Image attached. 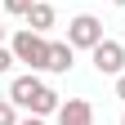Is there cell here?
I'll return each instance as SVG.
<instances>
[{"label": "cell", "mask_w": 125, "mask_h": 125, "mask_svg": "<svg viewBox=\"0 0 125 125\" xmlns=\"http://www.w3.org/2000/svg\"><path fill=\"white\" fill-rule=\"evenodd\" d=\"M9 98L18 103L27 116H58V107H62V103H58V94L45 85L36 72H27V76H13V81H9Z\"/></svg>", "instance_id": "obj_1"}, {"label": "cell", "mask_w": 125, "mask_h": 125, "mask_svg": "<svg viewBox=\"0 0 125 125\" xmlns=\"http://www.w3.org/2000/svg\"><path fill=\"white\" fill-rule=\"evenodd\" d=\"M9 49H13V58H18V62H27L31 72H45V67H49V36H40V31H31V27L13 31Z\"/></svg>", "instance_id": "obj_2"}, {"label": "cell", "mask_w": 125, "mask_h": 125, "mask_svg": "<svg viewBox=\"0 0 125 125\" xmlns=\"http://www.w3.org/2000/svg\"><path fill=\"white\" fill-rule=\"evenodd\" d=\"M103 22L94 18V13H76V18L67 22V45L72 49H94V45H103Z\"/></svg>", "instance_id": "obj_3"}, {"label": "cell", "mask_w": 125, "mask_h": 125, "mask_svg": "<svg viewBox=\"0 0 125 125\" xmlns=\"http://www.w3.org/2000/svg\"><path fill=\"white\" fill-rule=\"evenodd\" d=\"M89 58H94V72H98V76H121L125 72V45L112 40V36H107L103 45H94Z\"/></svg>", "instance_id": "obj_4"}, {"label": "cell", "mask_w": 125, "mask_h": 125, "mask_svg": "<svg viewBox=\"0 0 125 125\" xmlns=\"http://www.w3.org/2000/svg\"><path fill=\"white\" fill-rule=\"evenodd\" d=\"M58 125H94V103L89 98H67L58 107Z\"/></svg>", "instance_id": "obj_5"}, {"label": "cell", "mask_w": 125, "mask_h": 125, "mask_svg": "<svg viewBox=\"0 0 125 125\" xmlns=\"http://www.w3.org/2000/svg\"><path fill=\"white\" fill-rule=\"evenodd\" d=\"M72 62H76V49L67 40H49V67L45 72H54V76H62V72H72Z\"/></svg>", "instance_id": "obj_6"}, {"label": "cell", "mask_w": 125, "mask_h": 125, "mask_svg": "<svg viewBox=\"0 0 125 125\" xmlns=\"http://www.w3.org/2000/svg\"><path fill=\"white\" fill-rule=\"evenodd\" d=\"M54 22H58V13H54V5H49V0H36V5L27 9V27H31V31H40V36H45Z\"/></svg>", "instance_id": "obj_7"}, {"label": "cell", "mask_w": 125, "mask_h": 125, "mask_svg": "<svg viewBox=\"0 0 125 125\" xmlns=\"http://www.w3.org/2000/svg\"><path fill=\"white\" fill-rule=\"evenodd\" d=\"M18 112H22V107L13 103V98H0V125H18V121H22Z\"/></svg>", "instance_id": "obj_8"}, {"label": "cell", "mask_w": 125, "mask_h": 125, "mask_svg": "<svg viewBox=\"0 0 125 125\" xmlns=\"http://www.w3.org/2000/svg\"><path fill=\"white\" fill-rule=\"evenodd\" d=\"M36 5V0H5V13H13V18H27V9Z\"/></svg>", "instance_id": "obj_9"}, {"label": "cell", "mask_w": 125, "mask_h": 125, "mask_svg": "<svg viewBox=\"0 0 125 125\" xmlns=\"http://www.w3.org/2000/svg\"><path fill=\"white\" fill-rule=\"evenodd\" d=\"M13 62H18V58H13V49H9V45H0V76H9Z\"/></svg>", "instance_id": "obj_10"}, {"label": "cell", "mask_w": 125, "mask_h": 125, "mask_svg": "<svg viewBox=\"0 0 125 125\" xmlns=\"http://www.w3.org/2000/svg\"><path fill=\"white\" fill-rule=\"evenodd\" d=\"M116 98H125V72L116 76Z\"/></svg>", "instance_id": "obj_11"}, {"label": "cell", "mask_w": 125, "mask_h": 125, "mask_svg": "<svg viewBox=\"0 0 125 125\" xmlns=\"http://www.w3.org/2000/svg\"><path fill=\"white\" fill-rule=\"evenodd\" d=\"M18 125H45V116H22Z\"/></svg>", "instance_id": "obj_12"}, {"label": "cell", "mask_w": 125, "mask_h": 125, "mask_svg": "<svg viewBox=\"0 0 125 125\" xmlns=\"http://www.w3.org/2000/svg\"><path fill=\"white\" fill-rule=\"evenodd\" d=\"M0 45H5V22H0Z\"/></svg>", "instance_id": "obj_13"}, {"label": "cell", "mask_w": 125, "mask_h": 125, "mask_svg": "<svg viewBox=\"0 0 125 125\" xmlns=\"http://www.w3.org/2000/svg\"><path fill=\"white\" fill-rule=\"evenodd\" d=\"M112 5H116V9H125V0H112Z\"/></svg>", "instance_id": "obj_14"}, {"label": "cell", "mask_w": 125, "mask_h": 125, "mask_svg": "<svg viewBox=\"0 0 125 125\" xmlns=\"http://www.w3.org/2000/svg\"><path fill=\"white\" fill-rule=\"evenodd\" d=\"M121 125H125V112H121Z\"/></svg>", "instance_id": "obj_15"}]
</instances>
